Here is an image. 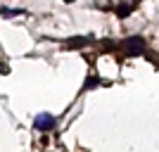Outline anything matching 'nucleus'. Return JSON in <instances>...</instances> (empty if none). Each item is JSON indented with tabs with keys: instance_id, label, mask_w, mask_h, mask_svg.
I'll list each match as a JSON object with an SVG mask.
<instances>
[{
	"instance_id": "3",
	"label": "nucleus",
	"mask_w": 159,
	"mask_h": 152,
	"mask_svg": "<svg viewBox=\"0 0 159 152\" xmlns=\"http://www.w3.org/2000/svg\"><path fill=\"white\" fill-rule=\"evenodd\" d=\"M133 12V5L131 2H121L119 7H116V17H119V19H124V17H128V14Z\"/></svg>"
},
{
	"instance_id": "6",
	"label": "nucleus",
	"mask_w": 159,
	"mask_h": 152,
	"mask_svg": "<svg viewBox=\"0 0 159 152\" xmlns=\"http://www.w3.org/2000/svg\"><path fill=\"white\" fill-rule=\"evenodd\" d=\"M98 83H100L98 79H90V81H88V83H86V88H95V86H98Z\"/></svg>"
},
{
	"instance_id": "2",
	"label": "nucleus",
	"mask_w": 159,
	"mask_h": 152,
	"mask_svg": "<svg viewBox=\"0 0 159 152\" xmlns=\"http://www.w3.org/2000/svg\"><path fill=\"white\" fill-rule=\"evenodd\" d=\"M33 126H36V131H52L55 126H57V119H55L52 114H38L36 117V121H33Z\"/></svg>"
},
{
	"instance_id": "5",
	"label": "nucleus",
	"mask_w": 159,
	"mask_h": 152,
	"mask_svg": "<svg viewBox=\"0 0 159 152\" xmlns=\"http://www.w3.org/2000/svg\"><path fill=\"white\" fill-rule=\"evenodd\" d=\"M24 10H2V17H21Z\"/></svg>"
},
{
	"instance_id": "1",
	"label": "nucleus",
	"mask_w": 159,
	"mask_h": 152,
	"mask_svg": "<svg viewBox=\"0 0 159 152\" xmlns=\"http://www.w3.org/2000/svg\"><path fill=\"white\" fill-rule=\"evenodd\" d=\"M145 48H147V43H145L143 36H131V38H126V53L128 55H143Z\"/></svg>"
},
{
	"instance_id": "4",
	"label": "nucleus",
	"mask_w": 159,
	"mask_h": 152,
	"mask_svg": "<svg viewBox=\"0 0 159 152\" xmlns=\"http://www.w3.org/2000/svg\"><path fill=\"white\" fill-rule=\"evenodd\" d=\"M90 40H93V38H71L69 45H71V48H81V45H88Z\"/></svg>"
}]
</instances>
